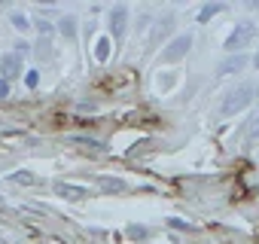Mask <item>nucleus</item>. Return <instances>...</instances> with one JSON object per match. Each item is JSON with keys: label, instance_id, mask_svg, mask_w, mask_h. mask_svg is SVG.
<instances>
[{"label": "nucleus", "instance_id": "a211bd4d", "mask_svg": "<svg viewBox=\"0 0 259 244\" xmlns=\"http://www.w3.org/2000/svg\"><path fill=\"white\" fill-rule=\"evenodd\" d=\"M25 86H28V89H37V86H40V70H28V73H25Z\"/></svg>", "mask_w": 259, "mask_h": 244}, {"label": "nucleus", "instance_id": "9b49d317", "mask_svg": "<svg viewBox=\"0 0 259 244\" xmlns=\"http://www.w3.org/2000/svg\"><path fill=\"white\" fill-rule=\"evenodd\" d=\"M98 186H101L104 192H122V189H125V183H122L119 177H101Z\"/></svg>", "mask_w": 259, "mask_h": 244}, {"label": "nucleus", "instance_id": "f257e3e1", "mask_svg": "<svg viewBox=\"0 0 259 244\" xmlns=\"http://www.w3.org/2000/svg\"><path fill=\"white\" fill-rule=\"evenodd\" d=\"M256 95H259V86H256V83H238L232 92L223 95L220 113H223V116H235V113H241L244 107H250V104L256 101Z\"/></svg>", "mask_w": 259, "mask_h": 244}, {"label": "nucleus", "instance_id": "6e6552de", "mask_svg": "<svg viewBox=\"0 0 259 244\" xmlns=\"http://www.w3.org/2000/svg\"><path fill=\"white\" fill-rule=\"evenodd\" d=\"M171 25H174V16H171V13H165V16H162V19L156 22V28H153V37H150V46H156V43H159L162 37H168V34H171Z\"/></svg>", "mask_w": 259, "mask_h": 244}, {"label": "nucleus", "instance_id": "f8f14e48", "mask_svg": "<svg viewBox=\"0 0 259 244\" xmlns=\"http://www.w3.org/2000/svg\"><path fill=\"white\" fill-rule=\"evenodd\" d=\"M10 22H13V25H16V31H22V34H25V31H31V19H28L25 13H16V10H13V13H10Z\"/></svg>", "mask_w": 259, "mask_h": 244}, {"label": "nucleus", "instance_id": "9d476101", "mask_svg": "<svg viewBox=\"0 0 259 244\" xmlns=\"http://www.w3.org/2000/svg\"><path fill=\"white\" fill-rule=\"evenodd\" d=\"M223 10H226L223 4H204V7L198 10V16H195V19H198V22H210V19H213V16H220Z\"/></svg>", "mask_w": 259, "mask_h": 244}, {"label": "nucleus", "instance_id": "6ab92c4d", "mask_svg": "<svg viewBox=\"0 0 259 244\" xmlns=\"http://www.w3.org/2000/svg\"><path fill=\"white\" fill-rule=\"evenodd\" d=\"M128 238H147V229L144 226H128Z\"/></svg>", "mask_w": 259, "mask_h": 244}, {"label": "nucleus", "instance_id": "dca6fc26", "mask_svg": "<svg viewBox=\"0 0 259 244\" xmlns=\"http://www.w3.org/2000/svg\"><path fill=\"white\" fill-rule=\"evenodd\" d=\"M34 28L40 31V37H43V40H49V34H52V25H49L46 19H40V16H37V22H34Z\"/></svg>", "mask_w": 259, "mask_h": 244}, {"label": "nucleus", "instance_id": "aec40b11", "mask_svg": "<svg viewBox=\"0 0 259 244\" xmlns=\"http://www.w3.org/2000/svg\"><path fill=\"white\" fill-rule=\"evenodd\" d=\"M13 52H16V55H19V58H25V55H28V52H31V46H28V43H25V40H19V43H16V49H13Z\"/></svg>", "mask_w": 259, "mask_h": 244}, {"label": "nucleus", "instance_id": "423d86ee", "mask_svg": "<svg viewBox=\"0 0 259 244\" xmlns=\"http://www.w3.org/2000/svg\"><path fill=\"white\" fill-rule=\"evenodd\" d=\"M16 76H22V58H19L16 52H10V55L0 58V79L13 83Z\"/></svg>", "mask_w": 259, "mask_h": 244}, {"label": "nucleus", "instance_id": "1a4fd4ad", "mask_svg": "<svg viewBox=\"0 0 259 244\" xmlns=\"http://www.w3.org/2000/svg\"><path fill=\"white\" fill-rule=\"evenodd\" d=\"M58 31H61L64 40H73V37H76V16H61Z\"/></svg>", "mask_w": 259, "mask_h": 244}, {"label": "nucleus", "instance_id": "412c9836", "mask_svg": "<svg viewBox=\"0 0 259 244\" xmlns=\"http://www.w3.org/2000/svg\"><path fill=\"white\" fill-rule=\"evenodd\" d=\"M4 98H10V83L0 79V101H4Z\"/></svg>", "mask_w": 259, "mask_h": 244}, {"label": "nucleus", "instance_id": "39448f33", "mask_svg": "<svg viewBox=\"0 0 259 244\" xmlns=\"http://www.w3.org/2000/svg\"><path fill=\"white\" fill-rule=\"evenodd\" d=\"M247 64H250V58H247L244 52H238V55H226V58L220 61V67H217V76H235V73H241Z\"/></svg>", "mask_w": 259, "mask_h": 244}, {"label": "nucleus", "instance_id": "4be33fe9", "mask_svg": "<svg viewBox=\"0 0 259 244\" xmlns=\"http://www.w3.org/2000/svg\"><path fill=\"white\" fill-rule=\"evenodd\" d=\"M253 64H256V67H259V52H256V55H253Z\"/></svg>", "mask_w": 259, "mask_h": 244}, {"label": "nucleus", "instance_id": "4468645a", "mask_svg": "<svg viewBox=\"0 0 259 244\" xmlns=\"http://www.w3.org/2000/svg\"><path fill=\"white\" fill-rule=\"evenodd\" d=\"M247 141H250V144H256V141H259V113L250 119V126H247Z\"/></svg>", "mask_w": 259, "mask_h": 244}, {"label": "nucleus", "instance_id": "f3484780", "mask_svg": "<svg viewBox=\"0 0 259 244\" xmlns=\"http://www.w3.org/2000/svg\"><path fill=\"white\" fill-rule=\"evenodd\" d=\"M37 55H40L43 61H49V58H52V43H49V40H40V43H37Z\"/></svg>", "mask_w": 259, "mask_h": 244}, {"label": "nucleus", "instance_id": "0eeeda50", "mask_svg": "<svg viewBox=\"0 0 259 244\" xmlns=\"http://www.w3.org/2000/svg\"><path fill=\"white\" fill-rule=\"evenodd\" d=\"M55 192L61 195V198H67V201H85L89 198V189L85 186H79V183H55Z\"/></svg>", "mask_w": 259, "mask_h": 244}, {"label": "nucleus", "instance_id": "20e7f679", "mask_svg": "<svg viewBox=\"0 0 259 244\" xmlns=\"http://www.w3.org/2000/svg\"><path fill=\"white\" fill-rule=\"evenodd\" d=\"M107 25H110V37L122 40L125 31H128V7H113L110 16H107Z\"/></svg>", "mask_w": 259, "mask_h": 244}, {"label": "nucleus", "instance_id": "ddd939ff", "mask_svg": "<svg viewBox=\"0 0 259 244\" xmlns=\"http://www.w3.org/2000/svg\"><path fill=\"white\" fill-rule=\"evenodd\" d=\"M95 58H98V61H107V58H110V37H101V40H98Z\"/></svg>", "mask_w": 259, "mask_h": 244}, {"label": "nucleus", "instance_id": "f03ea898", "mask_svg": "<svg viewBox=\"0 0 259 244\" xmlns=\"http://www.w3.org/2000/svg\"><path fill=\"white\" fill-rule=\"evenodd\" d=\"M253 37H256V25H253V22H238V25L229 31V37H226V43H223V46H226V52H229V55H238L244 46H250V43H253Z\"/></svg>", "mask_w": 259, "mask_h": 244}, {"label": "nucleus", "instance_id": "2eb2a0df", "mask_svg": "<svg viewBox=\"0 0 259 244\" xmlns=\"http://www.w3.org/2000/svg\"><path fill=\"white\" fill-rule=\"evenodd\" d=\"M13 180H16V183H25V186H34V183H37V177H34L31 171H16Z\"/></svg>", "mask_w": 259, "mask_h": 244}, {"label": "nucleus", "instance_id": "7ed1b4c3", "mask_svg": "<svg viewBox=\"0 0 259 244\" xmlns=\"http://www.w3.org/2000/svg\"><path fill=\"white\" fill-rule=\"evenodd\" d=\"M192 49V34L186 31V34H177L165 49H162V61L165 64H177L180 58H186V52Z\"/></svg>", "mask_w": 259, "mask_h": 244}]
</instances>
